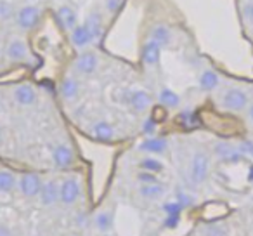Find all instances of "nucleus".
Here are the masks:
<instances>
[{"label": "nucleus", "instance_id": "1", "mask_svg": "<svg viewBox=\"0 0 253 236\" xmlns=\"http://www.w3.org/2000/svg\"><path fill=\"white\" fill-rule=\"evenodd\" d=\"M208 172H210V158L205 151H196L191 158L189 176L194 184H201L207 181Z\"/></svg>", "mask_w": 253, "mask_h": 236}, {"label": "nucleus", "instance_id": "3", "mask_svg": "<svg viewBox=\"0 0 253 236\" xmlns=\"http://www.w3.org/2000/svg\"><path fill=\"white\" fill-rule=\"evenodd\" d=\"M222 106L229 111H241L248 106V95L241 89H229L222 97Z\"/></svg>", "mask_w": 253, "mask_h": 236}, {"label": "nucleus", "instance_id": "34", "mask_svg": "<svg viewBox=\"0 0 253 236\" xmlns=\"http://www.w3.org/2000/svg\"><path fill=\"white\" fill-rule=\"evenodd\" d=\"M179 221H180V217H167L163 224H165L167 228H175V226L179 224Z\"/></svg>", "mask_w": 253, "mask_h": 236}, {"label": "nucleus", "instance_id": "4", "mask_svg": "<svg viewBox=\"0 0 253 236\" xmlns=\"http://www.w3.org/2000/svg\"><path fill=\"white\" fill-rule=\"evenodd\" d=\"M39 19L40 11L35 5H25V7L19 9L18 16H16V21H18V26L21 30H33L39 25Z\"/></svg>", "mask_w": 253, "mask_h": 236}, {"label": "nucleus", "instance_id": "26", "mask_svg": "<svg viewBox=\"0 0 253 236\" xmlns=\"http://www.w3.org/2000/svg\"><path fill=\"white\" fill-rule=\"evenodd\" d=\"M141 167H142V170H148V172H153V174H160L163 170V163L156 158H151V156H146L141 162Z\"/></svg>", "mask_w": 253, "mask_h": 236}, {"label": "nucleus", "instance_id": "36", "mask_svg": "<svg viewBox=\"0 0 253 236\" xmlns=\"http://www.w3.org/2000/svg\"><path fill=\"white\" fill-rule=\"evenodd\" d=\"M0 236H11V231H9L7 226L0 224Z\"/></svg>", "mask_w": 253, "mask_h": 236}, {"label": "nucleus", "instance_id": "21", "mask_svg": "<svg viewBox=\"0 0 253 236\" xmlns=\"http://www.w3.org/2000/svg\"><path fill=\"white\" fill-rule=\"evenodd\" d=\"M85 28L90 32L92 39H99L102 33V21H101V16L97 14V12H92L90 16L87 18V21H85Z\"/></svg>", "mask_w": 253, "mask_h": 236}, {"label": "nucleus", "instance_id": "37", "mask_svg": "<svg viewBox=\"0 0 253 236\" xmlns=\"http://www.w3.org/2000/svg\"><path fill=\"white\" fill-rule=\"evenodd\" d=\"M0 14H2V16L9 14V5L7 4H0Z\"/></svg>", "mask_w": 253, "mask_h": 236}, {"label": "nucleus", "instance_id": "17", "mask_svg": "<svg viewBox=\"0 0 253 236\" xmlns=\"http://www.w3.org/2000/svg\"><path fill=\"white\" fill-rule=\"evenodd\" d=\"M78 91H80V87H78V82L75 80V78H71V77H66L59 85L61 97L66 99V101H71V99L77 97Z\"/></svg>", "mask_w": 253, "mask_h": 236}, {"label": "nucleus", "instance_id": "38", "mask_svg": "<svg viewBox=\"0 0 253 236\" xmlns=\"http://www.w3.org/2000/svg\"><path fill=\"white\" fill-rule=\"evenodd\" d=\"M248 118H250V122L253 124V104L250 106V109H248Z\"/></svg>", "mask_w": 253, "mask_h": 236}, {"label": "nucleus", "instance_id": "10", "mask_svg": "<svg viewBox=\"0 0 253 236\" xmlns=\"http://www.w3.org/2000/svg\"><path fill=\"white\" fill-rule=\"evenodd\" d=\"M14 99L19 106H33L37 101V92L32 85L23 84L14 91Z\"/></svg>", "mask_w": 253, "mask_h": 236}, {"label": "nucleus", "instance_id": "14", "mask_svg": "<svg viewBox=\"0 0 253 236\" xmlns=\"http://www.w3.org/2000/svg\"><path fill=\"white\" fill-rule=\"evenodd\" d=\"M151 40L156 42L160 47H165L172 42V32H170L169 26L165 25H156L151 28Z\"/></svg>", "mask_w": 253, "mask_h": 236}, {"label": "nucleus", "instance_id": "8", "mask_svg": "<svg viewBox=\"0 0 253 236\" xmlns=\"http://www.w3.org/2000/svg\"><path fill=\"white\" fill-rule=\"evenodd\" d=\"M5 54L11 61H16V63H23L30 57L28 54V47L23 40H11L7 44V49H5Z\"/></svg>", "mask_w": 253, "mask_h": 236}, {"label": "nucleus", "instance_id": "22", "mask_svg": "<svg viewBox=\"0 0 253 236\" xmlns=\"http://www.w3.org/2000/svg\"><path fill=\"white\" fill-rule=\"evenodd\" d=\"M94 226L97 228V231L108 233L109 229H111V226H113V215L109 214V212H106V210L97 212V214H95V217H94Z\"/></svg>", "mask_w": 253, "mask_h": 236}, {"label": "nucleus", "instance_id": "19", "mask_svg": "<svg viewBox=\"0 0 253 236\" xmlns=\"http://www.w3.org/2000/svg\"><path fill=\"white\" fill-rule=\"evenodd\" d=\"M215 153H217L218 158L225 160V162H238V160L241 158V153L232 149L231 146L225 144V142H218V144L215 146Z\"/></svg>", "mask_w": 253, "mask_h": 236}, {"label": "nucleus", "instance_id": "39", "mask_svg": "<svg viewBox=\"0 0 253 236\" xmlns=\"http://www.w3.org/2000/svg\"><path fill=\"white\" fill-rule=\"evenodd\" d=\"M248 181L253 183V167H250V176H248Z\"/></svg>", "mask_w": 253, "mask_h": 236}, {"label": "nucleus", "instance_id": "40", "mask_svg": "<svg viewBox=\"0 0 253 236\" xmlns=\"http://www.w3.org/2000/svg\"><path fill=\"white\" fill-rule=\"evenodd\" d=\"M0 139H2V127H0Z\"/></svg>", "mask_w": 253, "mask_h": 236}, {"label": "nucleus", "instance_id": "42", "mask_svg": "<svg viewBox=\"0 0 253 236\" xmlns=\"http://www.w3.org/2000/svg\"><path fill=\"white\" fill-rule=\"evenodd\" d=\"M104 236H109V235H104Z\"/></svg>", "mask_w": 253, "mask_h": 236}, {"label": "nucleus", "instance_id": "9", "mask_svg": "<svg viewBox=\"0 0 253 236\" xmlns=\"http://www.w3.org/2000/svg\"><path fill=\"white\" fill-rule=\"evenodd\" d=\"M160 57H162V47L158 46L153 40H148L142 47V61L148 66H156L160 63Z\"/></svg>", "mask_w": 253, "mask_h": 236}, {"label": "nucleus", "instance_id": "7", "mask_svg": "<svg viewBox=\"0 0 253 236\" xmlns=\"http://www.w3.org/2000/svg\"><path fill=\"white\" fill-rule=\"evenodd\" d=\"M97 64H99V59L94 52H84L75 61V70L82 75H90L92 71L97 68Z\"/></svg>", "mask_w": 253, "mask_h": 236}, {"label": "nucleus", "instance_id": "23", "mask_svg": "<svg viewBox=\"0 0 253 236\" xmlns=\"http://www.w3.org/2000/svg\"><path fill=\"white\" fill-rule=\"evenodd\" d=\"M160 102H162L163 106H167V108H179L180 104V97L175 94V92L172 91V89H162L160 91Z\"/></svg>", "mask_w": 253, "mask_h": 236}, {"label": "nucleus", "instance_id": "27", "mask_svg": "<svg viewBox=\"0 0 253 236\" xmlns=\"http://www.w3.org/2000/svg\"><path fill=\"white\" fill-rule=\"evenodd\" d=\"M182 205L179 201H167L163 205V210H165L167 217H180V210H182Z\"/></svg>", "mask_w": 253, "mask_h": 236}, {"label": "nucleus", "instance_id": "15", "mask_svg": "<svg viewBox=\"0 0 253 236\" xmlns=\"http://www.w3.org/2000/svg\"><path fill=\"white\" fill-rule=\"evenodd\" d=\"M139 194L144 200H158L165 194V188L160 183H151V184H141L139 188Z\"/></svg>", "mask_w": 253, "mask_h": 236}, {"label": "nucleus", "instance_id": "24", "mask_svg": "<svg viewBox=\"0 0 253 236\" xmlns=\"http://www.w3.org/2000/svg\"><path fill=\"white\" fill-rule=\"evenodd\" d=\"M218 85V75L211 70H205L200 77V87L203 91H213Z\"/></svg>", "mask_w": 253, "mask_h": 236}, {"label": "nucleus", "instance_id": "32", "mask_svg": "<svg viewBox=\"0 0 253 236\" xmlns=\"http://www.w3.org/2000/svg\"><path fill=\"white\" fill-rule=\"evenodd\" d=\"M177 198H179V203L182 205V207H187V205H191L193 203V200H191V196H187V194H184V193H179L177 194Z\"/></svg>", "mask_w": 253, "mask_h": 236}, {"label": "nucleus", "instance_id": "41", "mask_svg": "<svg viewBox=\"0 0 253 236\" xmlns=\"http://www.w3.org/2000/svg\"><path fill=\"white\" fill-rule=\"evenodd\" d=\"M0 70H2V64H0Z\"/></svg>", "mask_w": 253, "mask_h": 236}, {"label": "nucleus", "instance_id": "35", "mask_svg": "<svg viewBox=\"0 0 253 236\" xmlns=\"http://www.w3.org/2000/svg\"><path fill=\"white\" fill-rule=\"evenodd\" d=\"M208 236H224V231L218 228H211L210 231H208Z\"/></svg>", "mask_w": 253, "mask_h": 236}, {"label": "nucleus", "instance_id": "13", "mask_svg": "<svg viewBox=\"0 0 253 236\" xmlns=\"http://www.w3.org/2000/svg\"><path fill=\"white\" fill-rule=\"evenodd\" d=\"M92 40L94 39H92L90 32L85 28V25H78L71 30V42H73V46L77 47V49H85Z\"/></svg>", "mask_w": 253, "mask_h": 236}, {"label": "nucleus", "instance_id": "31", "mask_svg": "<svg viewBox=\"0 0 253 236\" xmlns=\"http://www.w3.org/2000/svg\"><path fill=\"white\" fill-rule=\"evenodd\" d=\"M155 127H156V124H155V120L153 118H148V120L144 122V134H153L155 132Z\"/></svg>", "mask_w": 253, "mask_h": 236}, {"label": "nucleus", "instance_id": "5", "mask_svg": "<svg viewBox=\"0 0 253 236\" xmlns=\"http://www.w3.org/2000/svg\"><path fill=\"white\" fill-rule=\"evenodd\" d=\"M42 184L43 183L40 181V177L37 176V174H25V176H21V179H19L18 186L26 198H33L40 193Z\"/></svg>", "mask_w": 253, "mask_h": 236}, {"label": "nucleus", "instance_id": "29", "mask_svg": "<svg viewBox=\"0 0 253 236\" xmlns=\"http://www.w3.org/2000/svg\"><path fill=\"white\" fill-rule=\"evenodd\" d=\"M139 181H141L142 184H151V183H158V179L155 177V174L153 172H148V170H144L142 174H139Z\"/></svg>", "mask_w": 253, "mask_h": 236}, {"label": "nucleus", "instance_id": "28", "mask_svg": "<svg viewBox=\"0 0 253 236\" xmlns=\"http://www.w3.org/2000/svg\"><path fill=\"white\" fill-rule=\"evenodd\" d=\"M238 151L241 153V155L253 156V142H252V141H243L241 144H239Z\"/></svg>", "mask_w": 253, "mask_h": 236}, {"label": "nucleus", "instance_id": "30", "mask_svg": "<svg viewBox=\"0 0 253 236\" xmlns=\"http://www.w3.org/2000/svg\"><path fill=\"white\" fill-rule=\"evenodd\" d=\"M104 5L108 12H116L122 5V0H104Z\"/></svg>", "mask_w": 253, "mask_h": 236}, {"label": "nucleus", "instance_id": "33", "mask_svg": "<svg viewBox=\"0 0 253 236\" xmlns=\"http://www.w3.org/2000/svg\"><path fill=\"white\" fill-rule=\"evenodd\" d=\"M243 12H245V18L248 19V21H253V2L246 4L245 9H243Z\"/></svg>", "mask_w": 253, "mask_h": 236}, {"label": "nucleus", "instance_id": "20", "mask_svg": "<svg viewBox=\"0 0 253 236\" xmlns=\"http://www.w3.org/2000/svg\"><path fill=\"white\" fill-rule=\"evenodd\" d=\"M167 141L165 139H160V138H151V139H146L139 148L146 153H163L167 149Z\"/></svg>", "mask_w": 253, "mask_h": 236}, {"label": "nucleus", "instance_id": "6", "mask_svg": "<svg viewBox=\"0 0 253 236\" xmlns=\"http://www.w3.org/2000/svg\"><path fill=\"white\" fill-rule=\"evenodd\" d=\"M40 201L45 207H50V205L57 203L59 201V184L56 181H47V183L42 184V189H40Z\"/></svg>", "mask_w": 253, "mask_h": 236}, {"label": "nucleus", "instance_id": "2", "mask_svg": "<svg viewBox=\"0 0 253 236\" xmlns=\"http://www.w3.org/2000/svg\"><path fill=\"white\" fill-rule=\"evenodd\" d=\"M80 198V183L75 177H68L59 184V201L63 205H73Z\"/></svg>", "mask_w": 253, "mask_h": 236}, {"label": "nucleus", "instance_id": "25", "mask_svg": "<svg viewBox=\"0 0 253 236\" xmlns=\"http://www.w3.org/2000/svg\"><path fill=\"white\" fill-rule=\"evenodd\" d=\"M16 186V177L11 172L0 170V193H9Z\"/></svg>", "mask_w": 253, "mask_h": 236}, {"label": "nucleus", "instance_id": "12", "mask_svg": "<svg viewBox=\"0 0 253 236\" xmlns=\"http://www.w3.org/2000/svg\"><path fill=\"white\" fill-rule=\"evenodd\" d=\"M57 21H59L61 28L63 30H73L77 25V12L70 7V5H63L57 9Z\"/></svg>", "mask_w": 253, "mask_h": 236}, {"label": "nucleus", "instance_id": "16", "mask_svg": "<svg viewBox=\"0 0 253 236\" xmlns=\"http://www.w3.org/2000/svg\"><path fill=\"white\" fill-rule=\"evenodd\" d=\"M130 104L135 111L142 113L151 106V95L146 91H135V92H132V95H130Z\"/></svg>", "mask_w": 253, "mask_h": 236}, {"label": "nucleus", "instance_id": "11", "mask_svg": "<svg viewBox=\"0 0 253 236\" xmlns=\"http://www.w3.org/2000/svg\"><path fill=\"white\" fill-rule=\"evenodd\" d=\"M73 160H75V155L71 148H68V146H64V144H59L54 148L52 162L56 163L57 167H61V169H63V167H70L71 163H73Z\"/></svg>", "mask_w": 253, "mask_h": 236}, {"label": "nucleus", "instance_id": "18", "mask_svg": "<svg viewBox=\"0 0 253 236\" xmlns=\"http://www.w3.org/2000/svg\"><path fill=\"white\" fill-rule=\"evenodd\" d=\"M92 136L99 141H111L115 138V131L108 122H97L92 127Z\"/></svg>", "mask_w": 253, "mask_h": 236}]
</instances>
